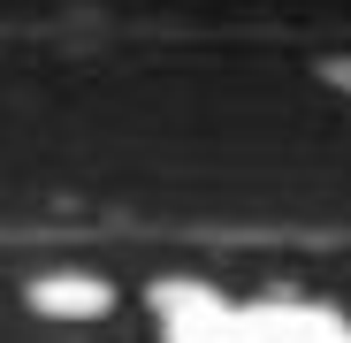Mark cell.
I'll use <instances>...</instances> for the list:
<instances>
[{
  "label": "cell",
  "instance_id": "cell-1",
  "mask_svg": "<svg viewBox=\"0 0 351 343\" xmlns=\"http://www.w3.org/2000/svg\"><path fill=\"white\" fill-rule=\"evenodd\" d=\"M160 343H351V313L306 290H221L206 275L153 282Z\"/></svg>",
  "mask_w": 351,
  "mask_h": 343
},
{
  "label": "cell",
  "instance_id": "cell-2",
  "mask_svg": "<svg viewBox=\"0 0 351 343\" xmlns=\"http://www.w3.org/2000/svg\"><path fill=\"white\" fill-rule=\"evenodd\" d=\"M31 305H38V313H62V320H99V313L114 305V290H107L99 275L53 267V275H38V282H31Z\"/></svg>",
  "mask_w": 351,
  "mask_h": 343
},
{
  "label": "cell",
  "instance_id": "cell-3",
  "mask_svg": "<svg viewBox=\"0 0 351 343\" xmlns=\"http://www.w3.org/2000/svg\"><path fill=\"white\" fill-rule=\"evenodd\" d=\"M328 84H336V92H351V62H328Z\"/></svg>",
  "mask_w": 351,
  "mask_h": 343
}]
</instances>
